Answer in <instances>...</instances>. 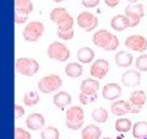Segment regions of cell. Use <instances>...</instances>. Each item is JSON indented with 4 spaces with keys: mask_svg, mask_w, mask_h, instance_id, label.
<instances>
[{
    "mask_svg": "<svg viewBox=\"0 0 147 139\" xmlns=\"http://www.w3.org/2000/svg\"><path fill=\"white\" fill-rule=\"evenodd\" d=\"M50 20H52V22L58 25L59 31H66L74 29V17L64 7H57L52 10Z\"/></svg>",
    "mask_w": 147,
    "mask_h": 139,
    "instance_id": "1",
    "label": "cell"
},
{
    "mask_svg": "<svg viewBox=\"0 0 147 139\" xmlns=\"http://www.w3.org/2000/svg\"><path fill=\"white\" fill-rule=\"evenodd\" d=\"M84 121H85L84 108H81L80 106H71L70 108H67L65 124L69 129H71V131H79L84 126Z\"/></svg>",
    "mask_w": 147,
    "mask_h": 139,
    "instance_id": "2",
    "label": "cell"
},
{
    "mask_svg": "<svg viewBox=\"0 0 147 139\" xmlns=\"http://www.w3.org/2000/svg\"><path fill=\"white\" fill-rule=\"evenodd\" d=\"M15 70L25 76H34L39 70V63L32 58H18L15 62Z\"/></svg>",
    "mask_w": 147,
    "mask_h": 139,
    "instance_id": "3",
    "label": "cell"
},
{
    "mask_svg": "<svg viewBox=\"0 0 147 139\" xmlns=\"http://www.w3.org/2000/svg\"><path fill=\"white\" fill-rule=\"evenodd\" d=\"M63 85L61 78L57 74H50V75L43 76L38 81V90L43 94H52V92L59 90Z\"/></svg>",
    "mask_w": 147,
    "mask_h": 139,
    "instance_id": "4",
    "label": "cell"
},
{
    "mask_svg": "<svg viewBox=\"0 0 147 139\" xmlns=\"http://www.w3.org/2000/svg\"><path fill=\"white\" fill-rule=\"evenodd\" d=\"M47 54L50 59L58 62H66L70 58V50L64 43L55 41V42L50 43L47 49Z\"/></svg>",
    "mask_w": 147,
    "mask_h": 139,
    "instance_id": "5",
    "label": "cell"
},
{
    "mask_svg": "<svg viewBox=\"0 0 147 139\" xmlns=\"http://www.w3.org/2000/svg\"><path fill=\"white\" fill-rule=\"evenodd\" d=\"M44 33V25L40 21H32L26 25L22 36L27 42H37Z\"/></svg>",
    "mask_w": 147,
    "mask_h": 139,
    "instance_id": "6",
    "label": "cell"
},
{
    "mask_svg": "<svg viewBox=\"0 0 147 139\" xmlns=\"http://www.w3.org/2000/svg\"><path fill=\"white\" fill-rule=\"evenodd\" d=\"M76 22H77V25L86 32L93 31L97 29V26H98V18L90 11H84V12L79 14V16L76 18Z\"/></svg>",
    "mask_w": 147,
    "mask_h": 139,
    "instance_id": "7",
    "label": "cell"
},
{
    "mask_svg": "<svg viewBox=\"0 0 147 139\" xmlns=\"http://www.w3.org/2000/svg\"><path fill=\"white\" fill-rule=\"evenodd\" d=\"M144 14L145 9L142 4H129L125 7V16L131 21V27H135L140 24Z\"/></svg>",
    "mask_w": 147,
    "mask_h": 139,
    "instance_id": "8",
    "label": "cell"
},
{
    "mask_svg": "<svg viewBox=\"0 0 147 139\" xmlns=\"http://www.w3.org/2000/svg\"><path fill=\"white\" fill-rule=\"evenodd\" d=\"M126 48L144 53L147 49V40L141 35H131L125 40Z\"/></svg>",
    "mask_w": 147,
    "mask_h": 139,
    "instance_id": "9",
    "label": "cell"
},
{
    "mask_svg": "<svg viewBox=\"0 0 147 139\" xmlns=\"http://www.w3.org/2000/svg\"><path fill=\"white\" fill-rule=\"evenodd\" d=\"M109 72V63L105 59H97L90 68V74L94 79H103Z\"/></svg>",
    "mask_w": 147,
    "mask_h": 139,
    "instance_id": "10",
    "label": "cell"
},
{
    "mask_svg": "<svg viewBox=\"0 0 147 139\" xmlns=\"http://www.w3.org/2000/svg\"><path fill=\"white\" fill-rule=\"evenodd\" d=\"M113 37H114V35L112 32H109L108 30H99L92 37V42H93L94 46H97V47L105 49L108 47V44L112 42Z\"/></svg>",
    "mask_w": 147,
    "mask_h": 139,
    "instance_id": "11",
    "label": "cell"
},
{
    "mask_svg": "<svg viewBox=\"0 0 147 139\" xmlns=\"http://www.w3.org/2000/svg\"><path fill=\"white\" fill-rule=\"evenodd\" d=\"M146 94L145 91L142 90H135L131 92L130 99H129V102L131 104V113H139L142 106L146 102Z\"/></svg>",
    "mask_w": 147,
    "mask_h": 139,
    "instance_id": "12",
    "label": "cell"
},
{
    "mask_svg": "<svg viewBox=\"0 0 147 139\" xmlns=\"http://www.w3.org/2000/svg\"><path fill=\"white\" fill-rule=\"evenodd\" d=\"M121 82L123 85L129 86V87H135L141 84V74L139 70L135 69H129L121 75Z\"/></svg>",
    "mask_w": 147,
    "mask_h": 139,
    "instance_id": "13",
    "label": "cell"
},
{
    "mask_svg": "<svg viewBox=\"0 0 147 139\" xmlns=\"http://www.w3.org/2000/svg\"><path fill=\"white\" fill-rule=\"evenodd\" d=\"M120 95H121V87L120 85L115 84V82H109V84L104 85L102 89V96L107 101H113L115 99H119Z\"/></svg>",
    "mask_w": 147,
    "mask_h": 139,
    "instance_id": "14",
    "label": "cell"
},
{
    "mask_svg": "<svg viewBox=\"0 0 147 139\" xmlns=\"http://www.w3.org/2000/svg\"><path fill=\"white\" fill-rule=\"evenodd\" d=\"M45 124V118L40 113H31L26 118V126L31 131H39Z\"/></svg>",
    "mask_w": 147,
    "mask_h": 139,
    "instance_id": "15",
    "label": "cell"
},
{
    "mask_svg": "<svg viewBox=\"0 0 147 139\" xmlns=\"http://www.w3.org/2000/svg\"><path fill=\"white\" fill-rule=\"evenodd\" d=\"M98 89H99L98 79H85V80L81 82V86H80V90L82 94L90 95V96L97 95Z\"/></svg>",
    "mask_w": 147,
    "mask_h": 139,
    "instance_id": "16",
    "label": "cell"
},
{
    "mask_svg": "<svg viewBox=\"0 0 147 139\" xmlns=\"http://www.w3.org/2000/svg\"><path fill=\"white\" fill-rule=\"evenodd\" d=\"M110 111H112V113L114 116H118V117L125 116L127 113H131V104L129 101L118 100L110 106Z\"/></svg>",
    "mask_w": 147,
    "mask_h": 139,
    "instance_id": "17",
    "label": "cell"
},
{
    "mask_svg": "<svg viewBox=\"0 0 147 139\" xmlns=\"http://www.w3.org/2000/svg\"><path fill=\"white\" fill-rule=\"evenodd\" d=\"M110 26H112L113 30L121 32L124 30L129 29V27H131V21L125 15H117L110 20Z\"/></svg>",
    "mask_w": 147,
    "mask_h": 139,
    "instance_id": "18",
    "label": "cell"
},
{
    "mask_svg": "<svg viewBox=\"0 0 147 139\" xmlns=\"http://www.w3.org/2000/svg\"><path fill=\"white\" fill-rule=\"evenodd\" d=\"M71 101H72L71 95L66 91H59L53 97V104L60 110H64L65 107H67L71 104Z\"/></svg>",
    "mask_w": 147,
    "mask_h": 139,
    "instance_id": "19",
    "label": "cell"
},
{
    "mask_svg": "<svg viewBox=\"0 0 147 139\" xmlns=\"http://www.w3.org/2000/svg\"><path fill=\"white\" fill-rule=\"evenodd\" d=\"M132 55L126 50H120L115 54V64L119 68H129L132 64Z\"/></svg>",
    "mask_w": 147,
    "mask_h": 139,
    "instance_id": "20",
    "label": "cell"
},
{
    "mask_svg": "<svg viewBox=\"0 0 147 139\" xmlns=\"http://www.w3.org/2000/svg\"><path fill=\"white\" fill-rule=\"evenodd\" d=\"M33 11V4L31 0H15V12L27 15Z\"/></svg>",
    "mask_w": 147,
    "mask_h": 139,
    "instance_id": "21",
    "label": "cell"
},
{
    "mask_svg": "<svg viewBox=\"0 0 147 139\" xmlns=\"http://www.w3.org/2000/svg\"><path fill=\"white\" fill-rule=\"evenodd\" d=\"M76 57L80 63L88 64L94 59V52H93V49H91L90 47H82L77 50Z\"/></svg>",
    "mask_w": 147,
    "mask_h": 139,
    "instance_id": "22",
    "label": "cell"
},
{
    "mask_svg": "<svg viewBox=\"0 0 147 139\" xmlns=\"http://www.w3.org/2000/svg\"><path fill=\"white\" fill-rule=\"evenodd\" d=\"M102 136V131L98 126L94 124H88L82 131V138L81 139H99Z\"/></svg>",
    "mask_w": 147,
    "mask_h": 139,
    "instance_id": "23",
    "label": "cell"
},
{
    "mask_svg": "<svg viewBox=\"0 0 147 139\" xmlns=\"http://www.w3.org/2000/svg\"><path fill=\"white\" fill-rule=\"evenodd\" d=\"M65 73L69 78L76 79V78H80L82 75L84 68H82V65L80 63H69L65 67Z\"/></svg>",
    "mask_w": 147,
    "mask_h": 139,
    "instance_id": "24",
    "label": "cell"
},
{
    "mask_svg": "<svg viewBox=\"0 0 147 139\" xmlns=\"http://www.w3.org/2000/svg\"><path fill=\"white\" fill-rule=\"evenodd\" d=\"M132 136L135 138H147V122L139 121L132 126Z\"/></svg>",
    "mask_w": 147,
    "mask_h": 139,
    "instance_id": "25",
    "label": "cell"
},
{
    "mask_svg": "<svg viewBox=\"0 0 147 139\" xmlns=\"http://www.w3.org/2000/svg\"><path fill=\"white\" fill-rule=\"evenodd\" d=\"M92 118L97 123H105L108 121V112L103 107H97L92 112Z\"/></svg>",
    "mask_w": 147,
    "mask_h": 139,
    "instance_id": "26",
    "label": "cell"
},
{
    "mask_svg": "<svg viewBox=\"0 0 147 139\" xmlns=\"http://www.w3.org/2000/svg\"><path fill=\"white\" fill-rule=\"evenodd\" d=\"M132 124L131 121L127 118H118L115 122V129L119 133H126L129 131H131Z\"/></svg>",
    "mask_w": 147,
    "mask_h": 139,
    "instance_id": "27",
    "label": "cell"
},
{
    "mask_svg": "<svg viewBox=\"0 0 147 139\" xmlns=\"http://www.w3.org/2000/svg\"><path fill=\"white\" fill-rule=\"evenodd\" d=\"M22 101H24V104L26 106H28V107L34 106L39 102V94L37 91H28L27 94H25Z\"/></svg>",
    "mask_w": 147,
    "mask_h": 139,
    "instance_id": "28",
    "label": "cell"
},
{
    "mask_svg": "<svg viewBox=\"0 0 147 139\" xmlns=\"http://www.w3.org/2000/svg\"><path fill=\"white\" fill-rule=\"evenodd\" d=\"M59 137H60V133H59L58 128L52 126L44 128L40 133V139H59Z\"/></svg>",
    "mask_w": 147,
    "mask_h": 139,
    "instance_id": "29",
    "label": "cell"
},
{
    "mask_svg": "<svg viewBox=\"0 0 147 139\" xmlns=\"http://www.w3.org/2000/svg\"><path fill=\"white\" fill-rule=\"evenodd\" d=\"M135 67L139 72H147V54H141L136 58Z\"/></svg>",
    "mask_w": 147,
    "mask_h": 139,
    "instance_id": "30",
    "label": "cell"
},
{
    "mask_svg": "<svg viewBox=\"0 0 147 139\" xmlns=\"http://www.w3.org/2000/svg\"><path fill=\"white\" fill-rule=\"evenodd\" d=\"M13 139H31V134L21 127H16L13 132Z\"/></svg>",
    "mask_w": 147,
    "mask_h": 139,
    "instance_id": "31",
    "label": "cell"
},
{
    "mask_svg": "<svg viewBox=\"0 0 147 139\" xmlns=\"http://www.w3.org/2000/svg\"><path fill=\"white\" fill-rule=\"evenodd\" d=\"M98 99V95H93V96H90V95H85V94H82V92H80V95H79V100H80V102L82 105H90L92 102H94L96 100Z\"/></svg>",
    "mask_w": 147,
    "mask_h": 139,
    "instance_id": "32",
    "label": "cell"
},
{
    "mask_svg": "<svg viewBox=\"0 0 147 139\" xmlns=\"http://www.w3.org/2000/svg\"><path fill=\"white\" fill-rule=\"evenodd\" d=\"M57 35L60 40H64V41H70L74 38V35H75V31L72 30H66V31H57Z\"/></svg>",
    "mask_w": 147,
    "mask_h": 139,
    "instance_id": "33",
    "label": "cell"
},
{
    "mask_svg": "<svg viewBox=\"0 0 147 139\" xmlns=\"http://www.w3.org/2000/svg\"><path fill=\"white\" fill-rule=\"evenodd\" d=\"M118 47H119V40H118V37H117L115 35H114L113 40H112V42H110V43L108 44V47L105 48L104 50H107V52H110V50H115Z\"/></svg>",
    "mask_w": 147,
    "mask_h": 139,
    "instance_id": "34",
    "label": "cell"
},
{
    "mask_svg": "<svg viewBox=\"0 0 147 139\" xmlns=\"http://www.w3.org/2000/svg\"><path fill=\"white\" fill-rule=\"evenodd\" d=\"M13 111H15V119H20L22 116L25 114V108L21 107L20 105H15V106H13Z\"/></svg>",
    "mask_w": 147,
    "mask_h": 139,
    "instance_id": "35",
    "label": "cell"
},
{
    "mask_svg": "<svg viewBox=\"0 0 147 139\" xmlns=\"http://www.w3.org/2000/svg\"><path fill=\"white\" fill-rule=\"evenodd\" d=\"M99 4V0H82V5L85 7H96Z\"/></svg>",
    "mask_w": 147,
    "mask_h": 139,
    "instance_id": "36",
    "label": "cell"
},
{
    "mask_svg": "<svg viewBox=\"0 0 147 139\" xmlns=\"http://www.w3.org/2000/svg\"><path fill=\"white\" fill-rule=\"evenodd\" d=\"M27 20H28L27 15H22V14H16L15 12V22L16 24H18V25L25 24V22H27Z\"/></svg>",
    "mask_w": 147,
    "mask_h": 139,
    "instance_id": "37",
    "label": "cell"
},
{
    "mask_svg": "<svg viewBox=\"0 0 147 139\" xmlns=\"http://www.w3.org/2000/svg\"><path fill=\"white\" fill-rule=\"evenodd\" d=\"M119 1H120V0H104L105 5L109 6V7H115L119 4Z\"/></svg>",
    "mask_w": 147,
    "mask_h": 139,
    "instance_id": "38",
    "label": "cell"
},
{
    "mask_svg": "<svg viewBox=\"0 0 147 139\" xmlns=\"http://www.w3.org/2000/svg\"><path fill=\"white\" fill-rule=\"evenodd\" d=\"M129 3L130 4H137V1H139V0H127Z\"/></svg>",
    "mask_w": 147,
    "mask_h": 139,
    "instance_id": "39",
    "label": "cell"
},
{
    "mask_svg": "<svg viewBox=\"0 0 147 139\" xmlns=\"http://www.w3.org/2000/svg\"><path fill=\"white\" fill-rule=\"evenodd\" d=\"M54 3H61V1H64V0H53Z\"/></svg>",
    "mask_w": 147,
    "mask_h": 139,
    "instance_id": "40",
    "label": "cell"
},
{
    "mask_svg": "<svg viewBox=\"0 0 147 139\" xmlns=\"http://www.w3.org/2000/svg\"><path fill=\"white\" fill-rule=\"evenodd\" d=\"M102 139H112V138H102Z\"/></svg>",
    "mask_w": 147,
    "mask_h": 139,
    "instance_id": "41",
    "label": "cell"
},
{
    "mask_svg": "<svg viewBox=\"0 0 147 139\" xmlns=\"http://www.w3.org/2000/svg\"><path fill=\"white\" fill-rule=\"evenodd\" d=\"M140 139H147V138H140Z\"/></svg>",
    "mask_w": 147,
    "mask_h": 139,
    "instance_id": "42",
    "label": "cell"
}]
</instances>
